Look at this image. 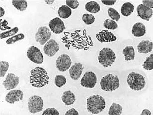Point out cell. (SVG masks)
<instances>
[{
  "instance_id": "14",
  "label": "cell",
  "mask_w": 153,
  "mask_h": 115,
  "mask_svg": "<svg viewBox=\"0 0 153 115\" xmlns=\"http://www.w3.org/2000/svg\"><path fill=\"white\" fill-rule=\"evenodd\" d=\"M24 93L21 90H12L7 93L5 97V100L7 103L14 104L16 102L22 100Z\"/></svg>"
},
{
  "instance_id": "1",
  "label": "cell",
  "mask_w": 153,
  "mask_h": 115,
  "mask_svg": "<svg viewBox=\"0 0 153 115\" xmlns=\"http://www.w3.org/2000/svg\"><path fill=\"white\" fill-rule=\"evenodd\" d=\"M30 74V82L33 87L41 88L48 84L49 77L44 68L37 67L31 70Z\"/></svg>"
},
{
  "instance_id": "11",
  "label": "cell",
  "mask_w": 153,
  "mask_h": 115,
  "mask_svg": "<svg viewBox=\"0 0 153 115\" xmlns=\"http://www.w3.org/2000/svg\"><path fill=\"white\" fill-rule=\"evenodd\" d=\"M19 83V77L13 73H10L6 76V79L3 82V85L6 90H12L15 89Z\"/></svg>"
},
{
  "instance_id": "20",
  "label": "cell",
  "mask_w": 153,
  "mask_h": 115,
  "mask_svg": "<svg viewBox=\"0 0 153 115\" xmlns=\"http://www.w3.org/2000/svg\"><path fill=\"white\" fill-rule=\"evenodd\" d=\"M62 101L66 106H70L74 104L76 101V96L74 93L70 90L64 92L62 97Z\"/></svg>"
},
{
  "instance_id": "7",
  "label": "cell",
  "mask_w": 153,
  "mask_h": 115,
  "mask_svg": "<svg viewBox=\"0 0 153 115\" xmlns=\"http://www.w3.org/2000/svg\"><path fill=\"white\" fill-rule=\"evenodd\" d=\"M51 33L50 29L45 26L40 27L37 30L35 36L36 41L39 43L41 46H43L50 40Z\"/></svg>"
},
{
  "instance_id": "32",
  "label": "cell",
  "mask_w": 153,
  "mask_h": 115,
  "mask_svg": "<svg viewBox=\"0 0 153 115\" xmlns=\"http://www.w3.org/2000/svg\"><path fill=\"white\" fill-rule=\"evenodd\" d=\"M108 16L112 19V20L118 22L120 19V15L119 13L114 8L110 7L108 9Z\"/></svg>"
},
{
  "instance_id": "21",
  "label": "cell",
  "mask_w": 153,
  "mask_h": 115,
  "mask_svg": "<svg viewBox=\"0 0 153 115\" xmlns=\"http://www.w3.org/2000/svg\"><path fill=\"white\" fill-rule=\"evenodd\" d=\"M134 10V5L130 2H126L123 4L121 7V13L124 16H128L133 13Z\"/></svg>"
},
{
  "instance_id": "15",
  "label": "cell",
  "mask_w": 153,
  "mask_h": 115,
  "mask_svg": "<svg viewBox=\"0 0 153 115\" xmlns=\"http://www.w3.org/2000/svg\"><path fill=\"white\" fill-rule=\"evenodd\" d=\"M96 38L100 43H111L115 41L117 37L113 33L108 30H103L96 35Z\"/></svg>"
},
{
  "instance_id": "33",
  "label": "cell",
  "mask_w": 153,
  "mask_h": 115,
  "mask_svg": "<svg viewBox=\"0 0 153 115\" xmlns=\"http://www.w3.org/2000/svg\"><path fill=\"white\" fill-rule=\"evenodd\" d=\"M25 38V36L24 35V34H19L13 36V37L9 38V39H7L6 41V43L7 44H13L17 41L24 40Z\"/></svg>"
},
{
  "instance_id": "4",
  "label": "cell",
  "mask_w": 153,
  "mask_h": 115,
  "mask_svg": "<svg viewBox=\"0 0 153 115\" xmlns=\"http://www.w3.org/2000/svg\"><path fill=\"white\" fill-rule=\"evenodd\" d=\"M100 87L105 91H113L120 86L119 78L112 74H108L102 78L100 82Z\"/></svg>"
},
{
  "instance_id": "31",
  "label": "cell",
  "mask_w": 153,
  "mask_h": 115,
  "mask_svg": "<svg viewBox=\"0 0 153 115\" xmlns=\"http://www.w3.org/2000/svg\"><path fill=\"white\" fill-rule=\"evenodd\" d=\"M9 62L6 61H1L0 62V77L3 78L6 74L9 68Z\"/></svg>"
},
{
  "instance_id": "13",
  "label": "cell",
  "mask_w": 153,
  "mask_h": 115,
  "mask_svg": "<svg viewBox=\"0 0 153 115\" xmlns=\"http://www.w3.org/2000/svg\"><path fill=\"white\" fill-rule=\"evenodd\" d=\"M50 30L55 34H60L65 30L66 27L63 22L59 18H55L49 23Z\"/></svg>"
},
{
  "instance_id": "39",
  "label": "cell",
  "mask_w": 153,
  "mask_h": 115,
  "mask_svg": "<svg viewBox=\"0 0 153 115\" xmlns=\"http://www.w3.org/2000/svg\"><path fill=\"white\" fill-rule=\"evenodd\" d=\"M102 4L106 5V6H112L115 4V3H116V0H114V1H102Z\"/></svg>"
},
{
  "instance_id": "30",
  "label": "cell",
  "mask_w": 153,
  "mask_h": 115,
  "mask_svg": "<svg viewBox=\"0 0 153 115\" xmlns=\"http://www.w3.org/2000/svg\"><path fill=\"white\" fill-rule=\"evenodd\" d=\"M55 84L57 87L61 88L66 84V78L64 76L62 75H58L56 76L55 78Z\"/></svg>"
},
{
  "instance_id": "2",
  "label": "cell",
  "mask_w": 153,
  "mask_h": 115,
  "mask_svg": "<svg viewBox=\"0 0 153 115\" xmlns=\"http://www.w3.org/2000/svg\"><path fill=\"white\" fill-rule=\"evenodd\" d=\"M87 105L88 112L97 115L105 110L106 102L102 96L95 95L90 96L87 99Z\"/></svg>"
},
{
  "instance_id": "12",
  "label": "cell",
  "mask_w": 153,
  "mask_h": 115,
  "mask_svg": "<svg viewBox=\"0 0 153 115\" xmlns=\"http://www.w3.org/2000/svg\"><path fill=\"white\" fill-rule=\"evenodd\" d=\"M59 49L60 47L57 42L55 40L51 39L44 45L43 52L49 57H53L59 51Z\"/></svg>"
},
{
  "instance_id": "17",
  "label": "cell",
  "mask_w": 153,
  "mask_h": 115,
  "mask_svg": "<svg viewBox=\"0 0 153 115\" xmlns=\"http://www.w3.org/2000/svg\"><path fill=\"white\" fill-rule=\"evenodd\" d=\"M84 67L82 64L79 62L76 63L70 68L69 74L71 79L74 80L79 79L82 74Z\"/></svg>"
},
{
  "instance_id": "40",
  "label": "cell",
  "mask_w": 153,
  "mask_h": 115,
  "mask_svg": "<svg viewBox=\"0 0 153 115\" xmlns=\"http://www.w3.org/2000/svg\"><path fill=\"white\" fill-rule=\"evenodd\" d=\"M151 113L150 110L148 109L143 110L142 112L141 113V115H151Z\"/></svg>"
},
{
  "instance_id": "16",
  "label": "cell",
  "mask_w": 153,
  "mask_h": 115,
  "mask_svg": "<svg viewBox=\"0 0 153 115\" xmlns=\"http://www.w3.org/2000/svg\"><path fill=\"white\" fill-rule=\"evenodd\" d=\"M137 12L138 16L140 18L148 22L153 16V9H150L143 4L138 5L137 7Z\"/></svg>"
},
{
  "instance_id": "9",
  "label": "cell",
  "mask_w": 153,
  "mask_h": 115,
  "mask_svg": "<svg viewBox=\"0 0 153 115\" xmlns=\"http://www.w3.org/2000/svg\"><path fill=\"white\" fill-rule=\"evenodd\" d=\"M97 83V77L92 71H87L85 73L81 80V85L82 87L92 89Z\"/></svg>"
},
{
  "instance_id": "28",
  "label": "cell",
  "mask_w": 153,
  "mask_h": 115,
  "mask_svg": "<svg viewBox=\"0 0 153 115\" xmlns=\"http://www.w3.org/2000/svg\"><path fill=\"white\" fill-rule=\"evenodd\" d=\"M19 31V28L18 27H16L13 28L10 30L5 31L4 33H2L0 34V37L1 39H4V38H7V37H10L14 36L15 34H16Z\"/></svg>"
},
{
  "instance_id": "10",
  "label": "cell",
  "mask_w": 153,
  "mask_h": 115,
  "mask_svg": "<svg viewBox=\"0 0 153 115\" xmlns=\"http://www.w3.org/2000/svg\"><path fill=\"white\" fill-rule=\"evenodd\" d=\"M72 64L70 56L66 54L61 55L56 60V68L59 71L65 72L71 67Z\"/></svg>"
},
{
  "instance_id": "25",
  "label": "cell",
  "mask_w": 153,
  "mask_h": 115,
  "mask_svg": "<svg viewBox=\"0 0 153 115\" xmlns=\"http://www.w3.org/2000/svg\"><path fill=\"white\" fill-rule=\"evenodd\" d=\"M12 4L19 11H25L27 7V2L25 0H13Z\"/></svg>"
},
{
  "instance_id": "24",
  "label": "cell",
  "mask_w": 153,
  "mask_h": 115,
  "mask_svg": "<svg viewBox=\"0 0 153 115\" xmlns=\"http://www.w3.org/2000/svg\"><path fill=\"white\" fill-rule=\"evenodd\" d=\"M125 60H133L135 59V52L132 46H127L123 50Z\"/></svg>"
},
{
  "instance_id": "29",
  "label": "cell",
  "mask_w": 153,
  "mask_h": 115,
  "mask_svg": "<svg viewBox=\"0 0 153 115\" xmlns=\"http://www.w3.org/2000/svg\"><path fill=\"white\" fill-rule=\"evenodd\" d=\"M103 27L108 30H115L117 28L118 25L114 20L107 19L103 22Z\"/></svg>"
},
{
  "instance_id": "3",
  "label": "cell",
  "mask_w": 153,
  "mask_h": 115,
  "mask_svg": "<svg viewBox=\"0 0 153 115\" xmlns=\"http://www.w3.org/2000/svg\"><path fill=\"white\" fill-rule=\"evenodd\" d=\"M127 82L129 87L134 91L142 90L146 85L144 77L135 72H132L128 74Z\"/></svg>"
},
{
  "instance_id": "34",
  "label": "cell",
  "mask_w": 153,
  "mask_h": 115,
  "mask_svg": "<svg viewBox=\"0 0 153 115\" xmlns=\"http://www.w3.org/2000/svg\"><path fill=\"white\" fill-rule=\"evenodd\" d=\"M82 21L87 25H91L95 21V17L91 14L85 13L84 14L82 17Z\"/></svg>"
},
{
  "instance_id": "18",
  "label": "cell",
  "mask_w": 153,
  "mask_h": 115,
  "mask_svg": "<svg viewBox=\"0 0 153 115\" xmlns=\"http://www.w3.org/2000/svg\"><path fill=\"white\" fill-rule=\"evenodd\" d=\"M153 42L149 40H143L141 41L137 46L139 52L142 54H147L153 50Z\"/></svg>"
},
{
  "instance_id": "22",
  "label": "cell",
  "mask_w": 153,
  "mask_h": 115,
  "mask_svg": "<svg viewBox=\"0 0 153 115\" xmlns=\"http://www.w3.org/2000/svg\"><path fill=\"white\" fill-rule=\"evenodd\" d=\"M58 14L60 18L66 19L71 16L72 10L67 5H62L58 9Z\"/></svg>"
},
{
  "instance_id": "5",
  "label": "cell",
  "mask_w": 153,
  "mask_h": 115,
  "mask_svg": "<svg viewBox=\"0 0 153 115\" xmlns=\"http://www.w3.org/2000/svg\"><path fill=\"white\" fill-rule=\"evenodd\" d=\"M116 55L111 49L105 47L100 50L98 56L99 62L105 67L111 66L114 64Z\"/></svg>"
},
{
  "instance_id": "41",
  "label": "cell",
  "mask_w": 153,
  "mask_h": 115,
  "mask_svg": "<svg viewBox=\"0 0 153 115\" xmlns=\"http://www.w3.org/2000/svg\"><path fill=\"white\" fill-rule=\"evenodd\" d=\"M0 16H1V17H3L4 16V14H5V10H4V9H3V7H0Z\"/></svg>"
},
{
  "instance_id": "8",
  "label": "cell",
  "mask_w": 153,
  "mask_h": 115,
  "mask_svg": "<svg viewBox=\"0 0 153 115\" xmlns=\"http://www.w3.org/2000/svg\"><path fill=\"white\" fill-rule=\"evenodd\" d=\"M27 56L31 62L41 64L43 62V55L37 47L31 46L27 50Z\"/></svg>"
},
{
  "instance_id": "6",
  "label": "cell",
  "mask_w": 153,
  "mask_h": 115,
  "mask_svg": "<svg viewBox=\"0 0 153 115\" xmlns=\"http://www.w3.org/2000/svg\"><path fill=\"white\" fill-rule=\"evenodd\" d=\"M43 105V101L40 96L34 95L31 96L28 99V110L32 114H36L42 111Z\"/></svg>"
},
{
  "instance_id": "37",
  "label": "cell",
  "mask_w": 153,
  "mask_h": 115,
  "mask_svg": "<svg viewBox=\"0 0 153 115\" xmlns=\"http://www.w3.org/2000/svg\"><path fill=\"white\" fill-rule=\"evenodd\" d=\"M143 2V4L146 6V7L150 8V9H153V0H150V1H146V0H143L142 1Z\"/></svg>"
},
{
  "instance_id": "35",
  "label": "cell",
  "mask_w": 153,
  "mask_h": 115,
  "mask_svg": "<svg viewBox=\"0 0 153 115\" xmlns=\"http://www.w3.org/2000/svg\"><path fill=\"white\" fill-rule=\"evenodd\" d=\"M66 4L71 9H76L79 7V4L76 0H67Z\"/></svg>"
},
{
  "instance_id": "26",
  "label": "cell",
  "mask_w": 153,
  "mask_h": 115,
  "mask_svg": "<svg viewBox=\"0 0 153 115\" xmlns=\"http://www.w3.org/2000/svg\"><path fill=\"white\" fill-rule=\"evenodd\" d=\"M122 106L118 104L113 103L109 108L108 115H120L122 114Z\"/></svg>"
},
{
  "instance_id": "36",
  "label": "cell",
  "mask_w": 153,
  "mask_h": 115,
  "mask_svg": "<svg viewBox=\"0 0 153 115\" xmlns=\"http://www.w3.org/2000/svg\"><path fill=\"white\" fill-rule=\"evenodd\" d=\"M59 112L54 108H48L43 112L42 115H59Z\"/></svg>"
},
{
  "instance_id": "23",
  "label": "cell",
  "mask_w": 153,
  "mask_h": 115,
  "mask_svg": "<svg viewBox=\"0 0 153 115\" xmlns=\"http://www.w3.org/2000/svg\"><path fill=\"white\" fill-rule=\"evenodd\" d=\"M85 9L91 13H97L100 11V6L96 1H90L85 4Z\"/></svg>"
},
{
  "instance_id": "42",
  "label": "cell",
  "mask_w": 153,
  "mask_h": 115,
  "mask_svg": "<svg viewBox=\"0 0 153 115\" xmlns=\"http://www.w3.org/2000/svg\"><path fill=\"white\" fill-rule=\"evenodd\" d=\"M45 2L47 4H52L54 2V0H52V1H45Z\"/></svg>"
},
{
  "instance_id": "38",
  "label": "cell",
  "mask_w": 153,
  "mask_h": 115,
  "mask_svg": "<svg viewBox=\"0 0 153 115\" xmlns=\"http://www.w3.org/2000/svg\"><path fill=\"white\" fill-rule=\"evenodd\" d=\"M79 113L74 108H72L71 109L69 110L68 111H67L66 113H65V115H79Z\"/></svg>"
},
{
  "instance_id": "27",
  "label": "cell",
  "mask_w": 153,
  "mask_h": 115,
  "mask_svg": "<svg viewBox=\"0 0 153 115\" xmlns=\"http://www.w3.org/2000/svg\"><path fill=\"white\" fill-rule=\"evenodd\" d=\"M143 67L146 70H152L153 69V54L146 58L143 63Z\"/></svg>"
},
{
  "instance_id": "19",
  "label": "cell",
  "mask_w": 153,
  "mask_h": 115,
  "mask_svg": "<svg viewBox=\"0 0 153 115\" xmlns=\"http://www.w3.org/2000/svg\"><path fill=\"white\" fill-rule=\"evenodd\" d=\"M146 27L142 22H137L134 25L132 29V34L136 37H141L146 34Z\"/></svg>"
}]
</instances>
